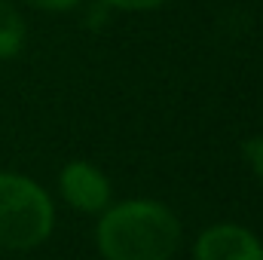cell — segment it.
Here are the masks:
<instances>
[{
	"mask_svg": "<svg viewBox=\"0 0 263 260\" xmlns=\"http://www.w3.org/2000/svg\"><path fill=\"white\" fill-rule=\"evenodd\" d=\"M25 40H28V28L22 12L9 0H0V62L15 59L25 49Z\"/></svg>",
	"mask_w": 263,
	"mask_h": 260,
	"instance_id": "cell-5",
	"label": "cell"
},
{
	"mask_svg": "<svg viewBox=\"0 0 263 260\" xmlns=\"http://www.w3.org/2000/svg\"><path fill=\"white\" fill-rule=\"evenodd\" d=\"M181 220L153 199H129L101 211L95 242L104 260H172L181 248Z\"/></svg>",
	"mask_w": 263,
	"mask_h": 260,
	"instance_id": "cell-1",
	"label": "cell"
},
{
	"mask_svg": "<svg viewBox=\"0 0 263 260\" xmlns=\"http://www.w3.org/2000/svg\"><path fill=\"white\" fill-rule=\"evenodd\" d=\"M59 187H62V196H65L67 205L77 208V211H86V214L104 211L110 205V196H114L107 175L98 165L83 162V159H73L62 169Z\"/></svg>",
	"mask_w": 263,
	"mask_h": 260,
	"instance_id": "cell-3",
	"label": "cell"
},
{
	"mask_svg": "<svg viewBox=\"0 0 263 260\" xmlns=\"http://www.w3.org/2000/svg\"><path fill=\"white\" fill-rule=\"evenodd\" d=\"M55 208L49 193L18 172H0V248L31 251L52 233Z\"/></svg>",
	"mask_w": 263,
	"mask_h": 260,
	"instance_id": "cell-2",
	"label": "cell"
},
{
	"mask_svg": "<svg viewBox=\"0 0 263 260\" xmlns=\"http://www.w3.org/2000/svg\"><path fill=\"white\" fill-rule=\"evenodd\" d=\"M242 156H245L248 169L254 172V178L263 184V135H257V138H248V141L242 144Z\"/></svg>",
	"mask_w": 263,
	"mask_h": 260,
	"instance_id": "cell-6",
	"label": "cell"
},
{
	"mask_svg": "<svg viewBox=\"0 0 263 260\" xmlns=\"http://www.w3.org/2000/svg\"><path fill=\"white\" fill-rule=\"evenodd\" d=\"M34 9H46V12H67V9H73L77 3H83V0H28Z\"/></svg>",
	"mask_w": 263,
	"mask_h": 260,
	"instance_id": "cell-8",
	"label": "cell"
},
{
	"mask_svg": "<svg viewBox=\"0 0 263 260\" xmlns=\"http://www.w3.org/2000/svg\"><path fill=\"white\" fill-rule=\"evenodd\" d=\"M193 260H263V242L242 224H214L199 233Z\"/></svg>",
	"mask_w": 263,
	"mask_h": 260,
	"instance_id": "cell-4",
	"label": "cell"
},
{
	"mask_svg": "<svg viewBox=\"0 0 263 260\" xmlns=\"http://www.w3.org/2000/svg\"><path fill=\"white\" fill-rule=\"evenodd\" d=\"M107 6L114 9H129V12H150V9H159L165 6L168 0H104Z\"/></svg>",
	"mask_w": 263,
	"mask_h": 260,
	"instance_id": "cell-7",
	"label": "cell"
}]
</instances>
